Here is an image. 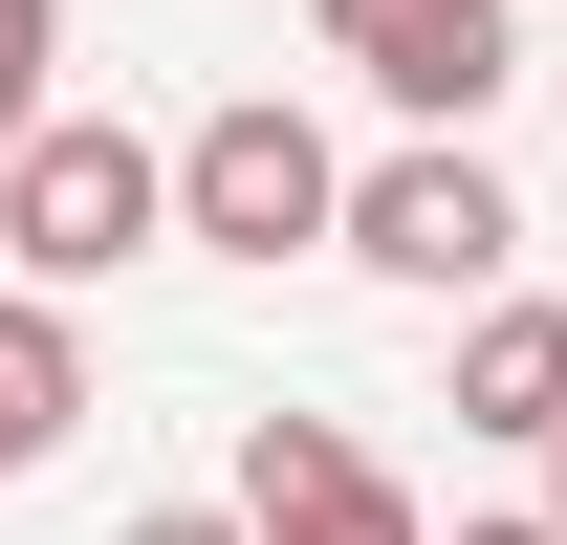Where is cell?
<instances>
[{"label":"cell","instance_id":"obj_7","mask_svg":"<svg viewBox=\"0 0 567 545\" xmlns=\"http://www.w3.org/2000/svg\"><path fill=\"white\" fill-rule=\"evenodd\" d=\"M66 414H87V306L0 263V480H44V459H66Z\"/></svg>","mask_w":567,"mask_h":545},{"label":"cell","instance_id":"obj_5","mask_svg":"<svg viewBox=\"0 0 567 545\" xmlns=\"http://www.w3.org/2000/svg\"><path fill=\"white\" fill-rule=\"evenodd\" d=\"M240 524H262V545H436L415 480L371 459L350 414H240Z\"/></svg>","mask_w":567,"mask_h":545},{"label":"cell","instance_id":"obj_9","mask_svg":"<svg viewBox=\"0 0 567 545\" xmlns=\"http://www.w3.org/2000/svg\"><path fill=\"white\" fill-rule=\"evenodd\" d=\"M110 545H262V524H240V502H132Z\"/></svg>","mask_w":567,"mask_h":545},{"label":"cell","instance_id":"obj_10","mask_svg":"<svg viewBox=\"0 0 567 545\" xmlns=\"http://www.w3.org/2000/svg\"><path fill=\"white\" fill-rule=\"evenodd\" d=\"M458 545H567V524H546V502H524V524H458Z\"/></svg>","mask_w":567,"mask_h":545},{"label":"cell","instance_id":"obj_6","mask_svg":"<svg viewBox=\"0 0 567 545\" xmlns=\"http://www.w3.org/2000/svg\"><path fill=\"white\" fill-rule=\"evenodd\" d=\"M458 436H524V459H546L567 436V306H524V284H481V306H458Z\"/></svg>","mask_w":567,"mask_h":545},{"label":"cell","instance_id":"obj_3","mask_svg":"<svg viewBox=\"0 0 567 545\" xmlns=\"http://www.w3.org/2000/svg\"><path fill=\"white\" fill-rule=\"evenodd\" d=\"M328 263L415 284V306H481V284L524 263V197L481 175V132H415V153H371V175H350V240H328Z\"/></svg>","mask_w":567,"mask_h":545},{"label":"cell","instance_id":"obj_11","mask_svg":"<svg viewBox=\"0 0 567 545\" xmlns=\"http://www.w3.org/2000/svg\"><path fill=\"white\" fill-rule=\"evenodd\" d=\"M546 524H567V436H546Z\"/></svg>","mask_w":567,"mask_h":545},{"label":"cell","instance_id":"obj_4","mask_svg":"<svg viewBox=\"0 0 567 545\" xmlns=\"http://www.w3.org/2000/svg\"><path fill=\"white\" fill-rule=\"evenodd\" d=\"M328 66L371 110H415V132H481L524 88V0H328Z\"/></svg>","mask_w":567,"mask_h":545},{"label":"cell","instance_id":"obj_8","mask_svg":"<svg viewBox=\"0 0 567 545\" xmlns=\"http://www.w3.org/2000/svg\"><path fill=\"white\" fill-rule=\"evenodd\" d=\"M66 110V0H0V153Z\"/></svg>","mask_w":567,"mask_h":545},{"label":"cell","instance_id":"obj_2","mask_svg":"<svg viewBox=\"0 0 567 545\" xmlns=\"http://www.w3.org/2000/svg\"><path fill=\"white\" fill-rule=\"evenodd\" d=\"M175 240H197V263H328V240H350V153L306 132L284 88H240V110L175 132Z\"/></svg>","mask_w":567,"mask_h":545},{"label":"cell","instance_id":"obj_1","mask_svg":"<svg viewBox=\"0 0 567 545\" xmlns=\"http://www.w3.org/2000/svg\"><path fill=\"white\" fill-rule=\"evenodd\" d=\"M153 240H175V153L132 132V110H44V132L0 153V263L22 284H110V263H153Z\"/></svg>","mask_w":567,"mask_h":545}]
</instances>
